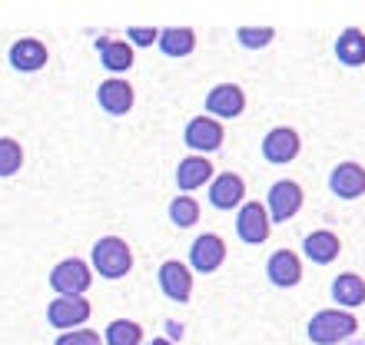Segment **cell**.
<instances>
[{"instance_id": "1", "label": "cell", "mask_w": 365, "mask_h": 345, "mask_svg": "<svg viewBox=\"0 0 365 345\" xmlns=\"http://www.w3.org/2000/svg\"><path fill=\"white\" fill-rule=\"evenodd\" d=\"M359 332V316L346 312V309H319L316 316L309 319L306 336L312 345H339L352 339Z\"/></svg>"}, {"instance_id": "2", "label": "cell", "mask_w": 365, "mask_h": 345, "mask_svg": "<svg viewBox=\"0 0 365 345\" xmlns=\"http://www.w3.org/2000/svg\"><path fill=\"white\" fill-rule=\"evenodd\" d=\"M90 266L100 272L103 279H123L133 269V252L120 236H103L93 242L90 252Z\"/></svg>"}, {"instance_id": "3", "label": "cell", "mask_w": 365, "mask_h": 345, "mask_svg": "<svg viewBox=\"0 0 365 345\" xmlns=\"http://www.w3.org/2000/svg\"><path fill=\"white\" fill-rule=\"evenodd\" d=\"M90 282H93V269H90V262H83L77 256L57 262L53 272H50V289L57 296H83L90 289Z\"/></svg>"}, {"instance_id": "4", "label": "cell", "mask_w": 365, "mask_h": 345, "mask_svg": "<svg viewBox=\"0 0 365 345\" xmlns=\"http://www.w3.org/2000/svg\"><path fill=\"white\" fill-rule=\"evenodd\" d=\"M302 202H306V192H302V186L296 180H279L269 186V200L262 206L269 212V222H289L302 210Z\"/></svg>"}, {"instance_id": "5", "label": "cell", "mask_w": 365, "mask_h": 345, "mask_svg": "<svg viewBox=\"0 0 365 345\" xmlns=\"http://www.w3.org/2000/svg\"><path fill=\"white\" fill-rule=\"evenodd\" d=\"M269 230H272V222L262 202L246 200L236 210V232H240V240L246 246H262V242L269 240Z\"/></svg>"}, {"instance_id": "6", "label": "cell", "mask_w": 365, "mask_h": 345, "mask_svg": "<svg viewBox=\"0 0 365 345\" xmlns=\"http://www.w3.org/2000/svg\"><path fill=\"white\" fill-rule=\"evenodd\" d=\"M182 140H186V146L196 150V153H216V150L226 143V126L206 113L192 116L190 123H186V130H182Z\"/></svg>"}, {"instance_id": "7", "label": "cell", "mask_w": 365, "mask_h": 345, "mask_svg": "<svg viewBox=\"0 0 365 345\" xmlns=\"http://www.w3.org/2000/svg\"><path fill=\"white\" fill-rule=\"evenodd\" d=\"M246 110V93H242L240 83H216L206 93V116L212 120H236Z\"/></svg>"}, {"instance_id": "8", "label": "cell", "mask_w": 365, "mask_h": 345, "mask_svg": "<svg viewBox=\"0 0 365 345\" xmlns=\"http://www.w3.org/2000/svg\"><path fill=\"white\" fill-rule=\"evenodd\" d=\"M90 319V302L87 296H57L47 306V322L53 329H63V332H73Z\"/></svg>"}, {"instance_id": "9", "label": "cell", "mask_w": 365, "mask_h": 345, "mask_svg": "<svg viewBox=\"0 0 365 345\" xmlns=\"http://www.w3.org/2000/svg\"><path fill=\"white\" fill-rule=\"evenodd\" d=\"M299 150H302V140H299V133L292 126H276V130H269L262 136V160L272 166L292 163L299 156Z\"/></svg>"}, {"instance_id": "10", "label": "cell", "mask_w": 365, "mask_h": 345, "mask_svg": "<svg viewBox=\"0 0 365 345\" xmlns=\"http://www.w3.org/2000/svg\"><path fill=\"white\" fill-rule=\"evenodd\" d=\"M226 242H222V236H216V232H202V236H196L190 246V269L192 272H216V269L226 262Z\"/></svg>"}, {"instance_id": "11", "label": "cell", "mask_w": 365, "mask_h": 345, "mask_svg": "<svg viewBox=\"0 0 365 345\" xmlns=\"http://www.w3.org/2000/svg\"><path fill=\"white\" fill-rule=\"evenodd\" d=\"M156 279H160V289H163V296L170 299V302H190L192 296V269L186 266V262H180V259H166L163 266H160V272H156Z\"/></svg>"}, {"instance_id": "12", "label": "cell", "mask_w": 365, "mask_h": 345, "mask_svg": "<svg viewBox=\"0 0 365 345\" xmlns=\"http://www.w3.org/2000/svg\"><path fill=\"white\" fill-rule=\"evenodd\" d=\"M266 279L276 289H292L302 282V259L296 256V249H276L266 259Z\"/></svg>"}, {"instance_id": "13", "label": "cell", "mask_w": 365, "mask_h": 345, "mask_svg": "<svg viewBox=\"0 0 365 345\" xmlns=\"http://www.w3.org/2000/svg\"><path fill=\"white\" fill-rule=\"evenodd\" d=\"M210 202L216 210H240L246 202V182L240 172H216L210 182Z\"/></svg>"}, {"instance_id": "14", "label": "cell", "mask_w": 365, "mask_h": 345, "mask_svg": "<svg viewBox=\"0 0 365 345\" xmlns=\"http://www.w3.org/2000/svg\"><path fill=\"white\" fill-rule=\"evenodd\" d=\"M329 190L339 200H359L365 196V166L362 163H339L329 172Z\"/></svg>"}, {"instance_id": "15", "label": "cell", "mask_w": 365, "mask_h": 345, "mask_svg": "<svg viewBox=\"0 0 365 345\" xmlns=\"http://www.w3.org/2000/svg\"><path fill=\"white\" fill-rule=\"evenodd\" d=\"M96 103L103 106L110 116H123L133 110V83L123 77H110L96 90Z\"/></svg>"}, {"instance_id": "16", "label": "cell", "mask_w": 365, "mask_h": 345, "mask_svg": "<svg viewBox=\"0 0 365 345\" xmlns=\"http://www.w3.org/2000/svg\"><path fill=\"white\" fill-rule=\"evenodd\" d=\"M7 57H10V67L20 70V73H37V70L47 67L50 53H47V47H43V40H37V37H20L17 43L10 47Z\"/></svg>"}, {"instance_id": "17", "label": "cell", "mask_w": 365, "mask_h": 345, "mask_svg": "<svg viewBox=\"0 0 365 345\" xmlns=\"http://www.w3.org/2000/svg\"><path fill=\"white\" fill-rule=\"evenodd\" d=\"M339 252H342V242H339V236L332 230H316L302 240V256H306L309 262H316V266L336 262Z\"/></svg>"}, {"instance_id": "18", "label": "cell", "mask_w": 365, "mask_h": 345, "mask_svg": "<svg viewBox=\"0 0 365 345\" xmlns=\"http://www.w3.org/2000/svg\"><path fill=\"white\" fill-rule=\"evenodd\" d=\"M332 302L336 309H346V312H356L365 306V279L359 272H342V276L332 279Z\"/></svg>"}, {"instance_id": "19", "label": "cell", "mask_w": 365, "mask_h": 345, "mask_svg": "<svg viewBox=\"0 0 365 345\" xmlns=\"http://www.w3.org/2000/svg\"><path fill=\"white\" fill-rule=\"evenodd\" d=\"M210 182H212V163L206 156H186V160L176 166V186H180L186 196H192V190L210 186Z\"/></svg>"}, {"instance_id": "20", "label": "cell", "mask_w": 365, "mask_h": 345, "mask_svg": "<svg viewBox=\"0 0 365 345\" xmlns=\"http://www.w3.org/2000/svg\"><path fill=\"white\" fill-rule=\"evenodd\" d=\"M336 60L342 67H365V30L349 27L336 40Z\"/></svg>"}, {"instance_id": "21", "label": "cell", "mask_w": 365, "mask_h": 345, "mask_svg": "<svg viewBox=\"0 0 365 345\" xmlns=\"http://www.w3.org/2000/svg\"><path fill=\"white\" fill-rule=\"evenodd\" d=\"M156 47L163 50L166 57H190L192 50H196V34L190 27H163L160 30V40H156Z\"/></svg>"}, {"instance_id": "22", "label": "cell", "mask_w": 365, "mask_h": 345, "mask_svg": "<svg viewBox=\"0 0 365 345\" xmlns=\"http://www.w3.org/2000/svg\"><path fill=\"white\" fill-rule=\"evenodd\" d=\"M100 50V63H103L110 73H126V70L133 67V47L126 43V40H100L96 43Z\"/></svg>"}, {"instance_id": "23", "label": "cell", "mask_w": 365, "mask_h": 345, "mask_svg": "<svg viewBox=\"0 0 365 345\" xmlns=\"http://www.w3.org/2000/svg\"><path fill=\"white\" fill-rule=\"evenodd\" d=\"M103 345H143V326L133 319H113L103 332Z\"/></svg>"}, {"instance_id": "24", "label": "cell", "mask_w": 365, "mask_h": 345, "mask_svg": "<svg viewBox=\"0 0 365 345\" xmlns=\"http://www.w3.org/2000/svg\"><path fill=\"white\" fill-rule=\"evenodd\" d=\"M200 202L192 200V196H186V192H180L173 202H170V222L173 226H180V230H190V226H196L200 222Z\"/></svg>"}, {"instance_id": "25", "label": "cell", "mask_w": 365, "mask_h": 345, "mask_svg": "<svg viewBox=\"0 0 365 345\" xmlns=\"http://www.w3.org/2000/svg\"><path fill=\"white\" fill-rule=\"evenodd\" d=\"M24 166V146L10 136H0V176H17Z\"/></svg>"}, {"instance_id": "26", "label": "cell", "mask_w": 365, "mask_h": 345, "mask_svg": "<svg viewBox=\"0 0 365 345\" xmlns=\"http://www.w3.org/2000/svg\"><path fill=\"white\" fill-rule=\"evenodd\" d=\"M236 40H240L246 50H262L276 40V30L272 27H240L236 30Z\"/></svg>"}, {"instance_id": "27", "label": "cell", "mask_w": 365, "mask_h": 345, "mask_svg": "<svg viewBox=\"0 0 365 345\" xmlns=\"http://www.w3.org/2000/svg\"><path fill=\"white\" fill-rule=\"evenodd\" d=\"M53 345H103V339L90 332V329H73V332H63Z\"/></svg>"}, {"instance_id": "28", "label": "cell", "mask_w": 365, "mask_h": 345, "mask_svg": "<svg viewBox=\"0 0 365 345\" xmlns=\"http://www.w3.org/2000/svg\"><path fill=\"white\" fill-rule=\"evenodd\" d=\"M126 40H130V43H136V47H150V43H156V40H160V30H156V27H130V30H126Z\"/></svg>"}, {"instance_id": "29", "label": "cell", "mask_w": 365, "mask_h": 345, "mask_svg": "<svg viewBox=\"0 0 365 345\" xmlns=\"http://www.w3.org/2000/svg\"><path fill=\"white\" fill-rule=\"evenodd\" d=\"M150 345H173V342H170V339H163V336H160V339H153V342H150Z\"/></svg>"}, {"instance_id": "30", "label": "cell", "mask_w": 365, "mask_h": 345, "mask_svg": "<svg viewBox=\"0 0 365 345\" xmlns=\"http://www.w3.org/2000/svg\"><path fill=\"white\" fill-rule=\"evenodd\" d=\"M352 345H365V342H352Z\"/></svg>"}]
</instances>
